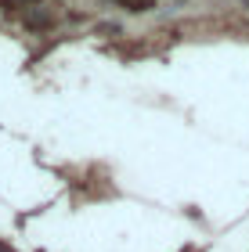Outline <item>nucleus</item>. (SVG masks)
I'll return each instance as SVG.
<instances>
[{
  "mask_svg": "<svg viewBox=\"0 0 249 252\" xmlns=\"http://www.w3.org/2000/svg\"><path fill=\"white\" fill-rule=\"evenodd\" d=\"M119 4L127 7V11H148V7H152V0H119Z\"/></svg>",
  "mask_w": 249,
  "mask_h": 252,
  "instance_id": "obj_1",
  "label": "nucleus"
},
{
  "mask_svg": "<svg viewBox=\"0 0 249 252\" xmlns=\"http://www.w3.org/2000/svg\"><path fill=\"white\" fill-rule=\"evenodd\" d=\"M29 4H36V0H29Z\"/></svg>",
  "mask_w": 249,
  "mask_h": 252,
  "instance_id": "obj_2",
  "label": "nucleus"
}]
</instances>
